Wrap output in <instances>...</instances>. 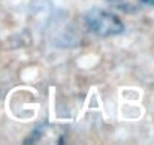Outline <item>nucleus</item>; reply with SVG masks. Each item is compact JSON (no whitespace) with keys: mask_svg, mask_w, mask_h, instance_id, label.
Listing matches in <instances>:
<instances>
[{"mask_svg":"<svg viewBox=\"0 0 154 145\" xmlns=\"http://www.w3.org/2000/svg\"><path fill=\"white\" fill-rule=\"evenodd\" d=\"M84 21L88 32L97 36H115L124 32V24L115 14L97 8L88 11L84 17Z\"/></svg>","mask_w":154,"mask_h":145,"instance_id":"f257e3e1","label":"nucleus"},{"mask_svg":"<svg viewBox=\"0 0 154 145\" xmlns=\"http://www.w3.org/2000/svg\"><path fill=\"white\" fill-rule=\"evenodd\" d=\"M141 3L148 5V6H154V0H141Z\"/></svg>","mask_w":154,"mask_h":145,"instance_id":"7ed1b4c3","label":"nucleus"},{"mask_svg":"<svg viewBox=\"0 0 154 145\" xmlns=\"http://www.w3.org/2000/svg\"><path fill=\"white\" fill-rule=\"evenodd\" d=\"M112 8L124 12H136L141 8V0H106Z\"/></svg>","mask_w":154,"mask_h":145,"instance_id":"f03ea898","label":"nucleus"}]
</instances>
